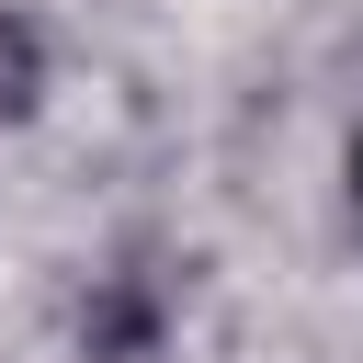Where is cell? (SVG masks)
<instances>
[{
    "instance_id": "cell-1",
    "label": "cell",
    "mask_w": 363,
    "mask_h": 363,
    "mask_svg": "<svg viewBox=\"0 0 363 363\" xmlns=\"http://www.w3.org/2000/svg\"><path fill=\"white\" fill-rule=\"evenodd\" d=\"M23 91H34V34H23V23H0V113H11Z\"/></svg>"
},
{
    "instance_id": "cell-2",
    "label": "cell",
    "mask_w": 363,
    "mask_h": 363,
    "mask_svg": "<svg viewBox=\"0 0 363 363\" xmlns=\"http://www.w3.org/2000/svg\"><path fill=\"white\" fill-rule=\"evenodd\" d=\"M352 204H363V147H352Z\"/></svg>"
}]
</instances>
